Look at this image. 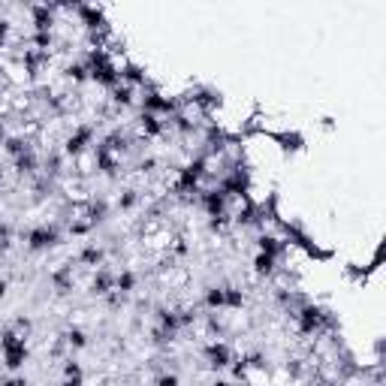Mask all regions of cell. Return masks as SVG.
I'll return each mask as SVG.
<instances>
[{
	"label": "cell",
	"instance_id": "12",
	"mask_svg": "<svg viewBox=\"0 0 386 386\" xmlns=\"http://www.w3.org/2000/svg\"><path fill=\"white\" fill-rule=\"evenodd\" d=\"M0 386H28V380L25 378H9V380H4Z\"/></svg>",
	"mask_w": 386,
	"mask_h": 386
},
{
	"label": "cell",
	"instance_id": "15",
	"mask_svg": "<svg viewBox=\"0 0 386 386\" xmlns=\"http://www.w3.org/2000/svg\"><path fill=\"white\" fill-rule=\"evenodd\" d=\"M0 190H4V166H0Z\"/></svg>",
	"mask_w": 386,
	"mask_h": 386
},
{
	"label": "cell",
	"instance_id": "10",
	"mask_svg": "<svg viewBox=\"0 0 386 386\" xmlns=\"http://www.w3.org/2000/svg\"><path fill=\"white\" fill-rule=\"evenodd\" d=\"M9 33H13V25H9V21H0V52L9 49Z\"/></svg>",
	"mask_w": 386,
	"mask_h": 386
},
{
	"label": "cell",
	"instance_id": "4",
	"mask_svg": "<svg viewBox=\"0 0 386 386\" xmlns=\"http://www.w3.org/2000/svg\"><path fill=\"white\" fill-rule=\"evenodd\" d=\"M76 263L97 271V269H103V263H106V251H103V247H97V245H88V247H82V251H78Z\"/></svg>",
	"mask_w": 386,
	"mask_h": 386
},
{
	"label": "cell",
	"instance_id": "13",
	"mask_svg": "<svg viewBox=\"0 0 386 386\" xmlns=\"http://www.w3.org/2000/svg\"><path fill=\"white\" fill-rule=\"evenodd\" d=\"M6 296V278H0V299Z\"/></svg>",
	"mask_w": 386,
	"mask_h": 386
},
{
	"label": "cell",
	"instance_id": "9",
	"mask_svg": "<svg viewBox=\"0 0 386 386\" xmlns=\"http://www.w3.org/2000/svg\"><path fill=\"white\" fill-rule=\"evenodd\" d=\"M136 202H139V193H136V190H124V197L118 199V209L121 211H130Z\"/></svg>",
	"mask_w": 386,
	"mask_h": 386
},
{
	"label": "cell",
	"instance_id": "8",
	"mask_svg": "<svg viewBox=\"0 0 386 386\" xmlns=\"http://www.w3.org/2000/svg\"><path fill=\"white\" fill-rule=\"evenodd\" d=\"M66 344H70L73 350H82V347H88V335L82 332V329H70V332H66Z\"/></svg>",
	"mask_w": 386,
	"mask_h": 386
},
{
	"label": "cell",
	"instance_id": "14",
	"mask_svg": "<svg viewBox=\"0 0 386 386\" xmlns=\"http://www.w3.org/2000/svg\"><path fill=\"white\" fill-rule=\"evenodd\" d=\"M211 386H230V383H226V380H214Z\"/></svg>",
	"mask_w": 386,
	"mask_h": 386
},
{
	"label": "cell",
	"instance_id": "3",
	"mask_svg": "<svg viewBox=\"0 0 386 386\" xmlns=\"http://www.w3.org/2000/svg\"><path fill=\"white\" fill-rule=\"evenodd\" d=\"M202 356H206V362H209V368H214V371H221V368H226V365H233V350L226 347L221 338L218 341H209L206 347H202Z\"/></svg>",
	"mask_w": 386,
	"mask_h": 386
},
{
	"label": "cell",
	"instance_id": "1",
	"mask_svg": "<svg viewBox=\"0 0 386 386\" xmlns=\"http://www.w3.org/2000/svg\"><path fill=\"white\" fill-rule=\"evenodd\" d=\"M90 148H94V127H90V124H78V127L64 139V157H70V160L88 154Z\"/></svg>",
	"mask_w": 386,
	"mask_h": 386
},
{
	"label": "cell",
	"instance_id": "11",
	"mask_svg": "<svg viewBox=\"0 0 386 386\" xmlns=\"http://www.w3.org/2000/svg\"><path fill=\"white\" fill-rule=\"evenodd\" d=\"M157 386H178V378L175 374H160V378H157Z\"/></svg>",
	"mask_w": 386,
	"mask_h": 386
},
{
	"label": "cell",
	"instance_id": "6",
	"mask_svg": "<svg viewBox=\"0 0 386 386\" xmlns=\"http://www.w3.org/2000/svg\"><path fill=\"white\" fill-rule=\"evenodd\" d=\"M271 139L281 142L283 151H302L305 148V142H302L299 133H271Z\"/></svg>",
	"mask_w": 386,
	"mask_h": 386
},
{
	"label": "cell",
	"instance_id": "5",
	"mask_svg": "<svg viewBox=\"0 0 386 386\" xmlns=\"http://www.w3.org/2000/svg\"><path fill=\"white\" fill-rule=\"evenodd\" d=\"M52 283H54V290H58V293H70L76 283H78L73 263H66V266H61L58 271H52Z\"/></svg>",
	"mask_w": 386,
	"mask_h": 386
},
{
	"label": "cell",
	"instance_id": "2",
	"mask_svg": "<svg viewBox=\"0 0 386 386\" xmlns=\"http://www.w3.org/2000/svg\"><path fill=\"white\" fill-rule=\"evenodd\" d=\"M58 238H61V233L54 230V226H37V230L28 233V251H33V254L49 251V247L58 245Z\"/></svg>",
	"mask_w": 386,
	"mask_h": 386
},
{
	"label": "cell",
	"instance_id": "7",
	"mask_svg": "<svg viewBox=\"0 0 386 386\" xmlns=\"http://www.w3.org/2000/svg\"><path fill=\"white\" fill-rule=\"evenodd\" d=\"M275 266H278V257H269V254H257V259H254V271L259 278L275 275Z\"/></svg>",
	"mask_w": 386,
	"mask_h": 386
}]
</instances>
